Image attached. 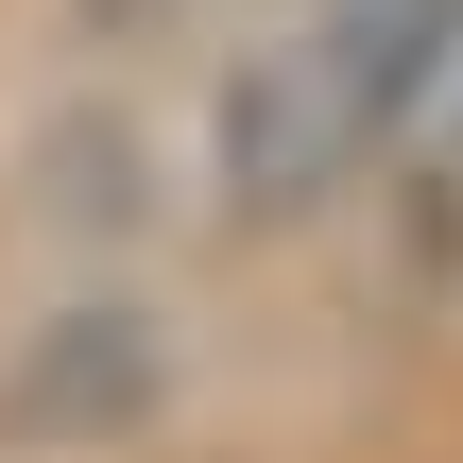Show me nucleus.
<instances>
[{
    "label": "nucleus",
    "instance_id": "nucleus-1",
    "mask_svg": "<svg viewBox=\"0 0 463 463\" xmlns=\"http://www.w3.org/2000/svg\"><path fill=\"white\" fill-rule=\"evenodd\" d=\"M463 69V0H309L292 34H258L223 69V120H206V172L241 223H309L378 137L430 120V86Z\"/></svg>",
    "mask_w": 463,
    "mask_h": 463
},
{
    "label": "nucleus",
    "instance_id": "nucleus-2",
    "mask_svg": "<svg viewBox=\"0 0 463 463\" xmlns=\"http://www.w3.org/2000/svg\"><path fill=\"white\" fill-rule=\"evenodd\" d=\"M430 120H447V155H463V69H447V86H430Z\"/></svg>",
    "mask_w": 463,
    "mask_h": 463
}]
</instances>
